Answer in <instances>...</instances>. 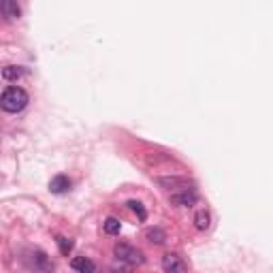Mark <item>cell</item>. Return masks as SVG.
Returning <instances> with one entry per match:
<instances>
[{
	"label": "cell",
	"instance_id": "cell-1",
	"mask_svg": "<svg viewBox=\"0 0 273 273\" xmlns=\"http://www.w3.org/2000/svg\"><path fill=\"white\" fill-rule=\"evenodd\" d=\"M26 105H28V92L24 88L11 85L0 94V109H4L7 113H19Z\"/></svg>",
	"mask_w": 273,
	"mask_h": 273
},
{
	"label": "cell",
	"instance_id": "cell-2",
	"mask_svg": "<svg viewBox=\"0 0 273 273\" xmlns=\"http://www.w3.org/2000/svg\"><path fill=\"white\" fill-rule=\"evenodd\" d=\"M113 252L117 256V260H122V263H126V265H143L145 263L143 252L141 250H137L135 245H130V243H117L113 248Z\"/></svg>",
	"mask_w": 273,
	"mask_h": 273
},
{
	"label": "cell",
	"instance_id": "cell-3",
	"mask_svg": "<svg viewBox=\"0 0 273 273\" xmlns=\"http://www.w3.org/2000/svg\"><path fill=\"white\" fill-rule=\"evenodd\" d=\"M162 269H164V273H186L188 271V265H186V260L179 254L167 252L162 256Z\"/></svg>",
	"mask_w": 273,
	"mask_h": 273
},
{
	"label": "cell",
	"instance_id": "cell-4",
	"mask_svg": "<svg viewBox=\"0 0 273 273\" xmlns=\"http://www.w3.org/2000/svg\"><path fill=\"white\" fill-rule=\"evenodd\" d=\"M171 205L175 207H192L196 201H199V194H196L194 188H186V190H179V192H173L169 196Z\"/></svg>",
	"mask_w": 273,
	"mask_h": 273
},
{
	"label": "cell",
	"instance_id": "cell-5",
	"mask_svg": "<svg viewBox=\"0 0 273 273\" xmlns=\"http://www.w3.org/2000/svg\"><path fill=\"white\" fill-rule=\"evenodd\" d=\"M32 267L39 271H45V273L53 271V263L49 260V256L45 252H41V250H34V252H32Z\"/></svg>",
	"mask_w": 273,
	"mask_h": 273
},
{
	"label": "cell",
	"instance_id": "cell-6",
	"mask_svg": "<svg viewBox=\"0 0 273 273\" xmlns=\"http://www.w3.org/2000/svg\"><path fill=\"white\" fill-rule=\"evenodd\" d=\"M0 13H2L9 21H15V19H19L21 9L15 0H0Z\"/></svg>",
	"mask_w": 273,
	"mask_h": 273
},
{
	"label": "cell",
	"instance_id": "cell-7",
	"mask_svg": "<svg viewBox=\"0 0 273 273\" xmlns=\"http://www.w3.org/2000/svg\"><path fill=\"white\" fill-rule=\"evenodd\" d=\"M156 184L162 186V188H177V190H186L188 188V179L186 177H156Z\"/></svg>",
	"mask_w": 273,
	"mask_h": 273
},
{
	"label": "cell",
	"instance_id": "cell-8",
	"mask_svg": "<svg viewBox=\"0 0 273 273\" xmlns=\"http://www.w3.org/2000/svg\"><path fill=\"white\" fill-rule=\"evenodd\" d=\"M71 188V179L66 177V175H56L51 181H49V190L53 194H64V192H68Z\"/></svg>",
	"mask_w": 273,
	"mask_h": 273
},
{
	"label": "cell",
	"instance_id": "cell-9",
	"mask_svg": "<svg viewBox=\"0 0 273 273\" xmlns=\"http://www.w3.org/2000/svg\"><path fill=\"white\" fill-rule=\"evenodd\" d=\"M71 267L79 273H94V263L90 258H85V256H75L71 260Z\"/></svg>",
	"mask_w": 273,
	"mask_h": 273
},
{
	"label": "cell",
	"instance_id": "cell-10",
	"mask_svg": "<svg viewBox=\"0 0 273 273\" xmlns=\"http://www.w3.org/2000/svg\"><path fill=\"white\" fill-rule=\"evenodd\" d=\"M145 239L149 243H154V245H162L164 241H167V233H164L162 228H147Z\"/></svg>",
	"mask_w": 273,
	"mask_h": 273
},
{
	"label": "cell",
	"instance_id": "cell-11",
	"mask_svg": "<svg viewBox=\"0 0 273 273\" xmlns=\"http://www.w3.org/2000/svg\"><path fill=\"white\" fill-rule=\"evenodd\" d=\"M26 75V68H21V66H7V68H2V77L7 79V81H17L19 77H24Z\"/></svg>",
	"mask_w": 273,
	"mask_h": 273
},
{
	"label": "cell",
	"instance_id": "cell-12",
	"mask_svg": "<svg viewBox=\"0 0 273 273\" xmlns=\"http://www.w3.org/2000/svg\"><path fill=\"white\" fill-rule=\"evenodd\" d=\"M209 220H211L209 211L199 209L196 211V216H194V226L199 228V231H205V228H209Z\"/></svg>",
	"mask_w": 273,
	"mask_h": 273
},
{
	"label": "cell",
	"instance_id": "cell-13",
	"mask_svg": "<svg viewBox=\"0 0 273 273\" xmlns=\"http://www.w3.org/2000/svg\"><path fill=\"white\" fill-rule=\"evenodd\" d=\"M56 243H58V248H60V254L62 256H68L73 252V241L71 239H66V237H62V235H58L56 237Z\"/></svg>",
	"mask_w": 273,
	"mask_h": 273
},
{
	"label": "cell",
	"instance_id": "cell-14",
	"mask_svg": "<svg viewBox=\"0 0 273 273\" xmlns=\"http://www.w3.org/2000/svg\"><path fill=\"white\" fill-rule=\"evenodd\" d=\"M122 231V222L117 218H107L105 220V233L107 235H117Z\"/></svg>",
	"mask_w": 273,
	"mask_h": 273
},
{
	"label": "cell",
	"instance_id": "cell-15",
	"mask_svg": "<svg viewBox=\"0 0 273 273\" xmlns=\"http://www.w3.org/2000/svg\"><path fill=\"white\" fill-rule=\"evenodd\" d=\"M128 207H130V209L137 213V216H139V220H141V222L147 218L145 209H143V205H141V203H139V201H128Z\"/></svg>",
	"mask_w": 273,
	"mask_h": 273
}]
</instances>
